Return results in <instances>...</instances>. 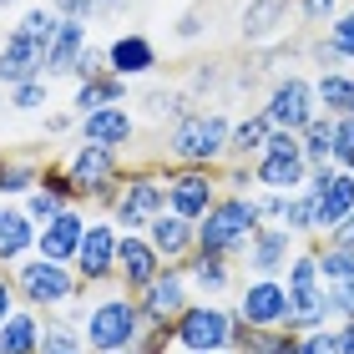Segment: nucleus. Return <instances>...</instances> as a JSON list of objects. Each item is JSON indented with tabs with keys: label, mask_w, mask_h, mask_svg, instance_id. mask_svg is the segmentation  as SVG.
<instances>
[{
	"label": "nucleus",
	"mask_w": 354,
	"mask_h": 354,
	"mask_svg": "<svg viewBox=\"0 0 354 354\" xmlns=\"http://www.w3.org/2000/svg\"><path fill=\"white\" fill-rule=\"evenodd\" d=\"M76 319H82V339L91 354H122L142 344V334H147V319H142V304L137 294H127V288H102L96 299H82V309H76Z\"/></svg>",
	"instance_id": "f257e3e1"
},
{
	"label": "nucleus",
	"mask_w": 354,
	"mask_h": 354,
	"mask_svg": "<svg viewBox=\"0 0 354 354\" xmlns=\"http://www.w3.org/2000/svg\"><path fill=\"white\" fill-rule=\"evenodd\" d=\"M228 142H233V117L228 111H198L187 106L183 117L167 127L162 152L177 167H223L228 162Z\"/></svg>",
	"instance_id": "f03ea898"
},
{
	"label": "nucleus",
	"mask_w": 354,
	"mask_h": 354,
	"mask_svg": "<svg viewBox=\"0 0 354 354\" xmlns=\"http://www.w3.org/2000/svg\"><path fill=\"white\" fill-rule=\"evenodd\" d=\"M259 228H263V213H259V203H253V192H228L223 187V198L207 207L203 223H198V248L223 253V259H243Z\"/></svg>",
	"instance_id": "7ed1b4c3"
},
{
	"label": "nucleus",
	"mask_w": 354,
	"mask_h": 354,
	"mask_svg": "<svg viewBox=\"0 0 354 354\" xmlns=\"http://www.w3.org/2000/svg\"><path fill=\"white\" fill-rule=\"evenodd\" d=\"M10 279H15L21 304L36 309V314H61L66 304L86 299V283H82V273H76V263H56V259H41V253L21 259L10 268Z\"/></svg>",
	"instance_id": "20e7f679"
},
{
	"label": "nucleus",
	"mask_w": 354,
	"mask_h": 354,
	"mask_svg": "<svg viewBox=\"0 0 354 354\" xmlns=\"http://www.w3.org/2000/svg\"><path fill=\"white\" fill-rule=\"evenodd\" d=\"M238 329H243V319L233 314V304L192 299L172 324V349L177 354H223V349H238Z\"/></svg>",
	"instance_id": "39448f33"
},
{
	"label": "nucleus",
	"mask_w": 354,
	"mask_h": 354,
	"mask_svg": "<svg viewBox=\"0 0 354 354\" xmlns=\"http://www.w3.org/2000/svg\"><path fill=\"white\" fill-rule=\"evenodd\" d=\"M61 167H66V177L76 183V198H82V207H111V198H117V187H122V152L117 147H102V142H82L76 137V147L61 157Z\"/></svg>",
	"instance_id": "423d86ee"
},
{
	"label": "nucleus",
	"mask_w": 354,
	"mask_h": 354,
	"mask_svg": "<svg viewBox=\"0 0 354 354\" xmlns=\"http://www.w3.org/2000/svg\"><path fill=\"white\" fill-rule=\"evenodd\" d=\"M157 213H167V177L157 167L127 172L122 187H117V198H111V207H106V218L117 223L122 233H147V223Z\"/></svg>",
	"instance_id": "0eeeda50"
},
{
	"label": "nucleus",
	"mask_w": 354,
	"mask_h": 354,
	"mask_svg": "<svg viewBox=\"0 0 354 354\" xmlns=\"http://www.w3.org/2000/svg\"><path fill=\"white\" fill-rule=\"evenodd\" d=\"M309 157H304V132H283V127H273L263 152L253 157V183L268 187V192H299L309 183ZM253 187V192H259Z\"/></svg>",
	"instance_id": "6e6552de"
},
{
	"label": "nucleus",
	"mask_w": 354,
	"mask_h": 354,
	"mask_svg": "<svg viewBox=\"0 0 354 354\" xmlns=\"http://www.w3.org/2000/svg\"><path fill=\"white\" fill-rule=\"evenodd\" d=\"M233 314L243 319L248 329H288V283L279 273H248L238 283Z\"/></svg>",
	"instance_id": "1a4fd4ad"
},
{
	"label": "nucleus",
	"mask_w": 354,
	"mask_h": 354,
	"mask_svg": "<svg viewBox=\"0 0 354 354\" xmlns=\"http://www.w3.org/2000/svg\"><path fill=\"white\" fill-rule=\"evenodd\" d=\"M263 117L273 127H283V132H304L314 117H319V96H314V76H304V71H283V76H273V86L263 96Z\"/></svg>",
	"instance_id": "9d476101"
},
{
	"label": "nucleus",
	"mask_w": 354,
	"mask_h": 354,
	"mask_svg": "<svg viewBox=\"0 0 354 354\" xmlns=\"http://www.w3.org/2000/svg\"><path fill=\"white\" fill-rule=\"evenodd\" d=\"M167 177V207L192 223H203V213L223 198V167H162Z\"/></svg>",
	"instance_id": "9b49d317"
},
{
	"label": "nucleus",
	"mask_w": 354,
	"mask_h": 354,
	"mask_svg": "<svg viewBox=\"0 0 354 354\" xmlns=\"http://www.w3.org/2000/svg\"><path fill=\"white\" fill-rule=\"evenodd\" d=\"M117 243H122V228L106 213L86 223V238H82V248H76V273H82L86 288H111L117 283Z\"/></svg>",
	"instance_id": "f8f14e48"
},
{
	"label": "nucleus",
	"mask_w": 354,
	"mask_h": 354,
	"mask_svg": "<svg viewBox=\"0 0 354 354\" xmlns=\"http://www.w3.org/2000/svg\"><path fill=\"white\" fill-rule=\"evenodd\" d=\"M137 304H142L147 329H172L177 314L192 304V279H187V268H183V263H167V268L137 294Z\"/></svg>",
	"instance_id": "ddd939ff"
},
{
	"label": "nucleus",
	"mask_w": 354,
	"mask_h": 354,
	"mask_svg": "<svg viewBox=\"0 0 354 354\" xmlns=\"http://www.w3.org/2000/svg\"><path fill=\"white\" fill-rule=\"evenodd\" d=\"M309 192L319 207V238H329L354 213V172L349 167H319L309 172Z\"/></svg>",
	"instance_id": "4468645a"
},
{
	"label": "nucleus",
	"mask_w": 354,
	"mask_h": 354,
	"mask_svg": "<svg viewBox=\"0 0 354 354\" xmlns=\"http://www.w3.org/2000/svg\"><path fill=\"white\" fill-rule=\"evenodd\" d=\"M299 243H304V238L288 228V223H263V228L253 233L248 253L238 259V268H248V273H279V279H283V268L299 253Z\"/></svg>",
	"instance_id": "2eb2a0df"
},
{
	"label": "nucleus",
	"mask_w": 354,
	"mask_h": 354,
	"mask_svg": "<svg viewBox=\"0 0 354 354\" xmlns=\"http://www.w3.org/2000/svg\"><path fill=\"white\" fill-rule=\"evenodd\" d=\"M162 268H167V259L152 248L147 233H122V243H117V288L142 294V288H147Z\"/></svg>",
	"instance_id": "dca6fc26"
},
{
	"label": "nucleus",
	"mask_w": 354,
	"mask_h": 354,
	"mask_svg": "<svg viewBox=\"0 0 354 354\" xmlns=\"http://www.w3.org/2000/svg\"><path fill=\"white\" fill-rule=\"evenodd\" d=\"M76 137L127 152V147H132V137H137V111L127 106V102H117V106H96V111H86V117H76Z\"/></svg>",
	"instance_id": "f3484780"
},
{
	"label": "nucleus",
	"mask_w": 354,
	"mask_h": 354,
	"mask_svg": "<svg viewBox=\"0 0 354 354\" xmlns=\"http://www.w3.org/2000/svg\"><path fill=\"white\" fill-rule=\"evenodd\" d=\"M30 76H46V46L10 26L6 36H0V86L10 91V86L30 82Z\"/></svg>",
	"instance_id": "a211bd4d"
},
{
	"label": "nucleus",
	"mask_w": 354,
	"mask_h": 354,
	"mask_svg": "<svg viewBox=\"0 0 354 354\" xmlns=\"http://www.w3.org/2000/svg\"><path fill=\"white\" fill-rule=\"evenodd\" d=\"M106 66L127 82H137V76H152L162 66V56H157V41L147 30H122V36L106 41Z\"/></svg>",
	"instance_id": "6ab92c4d"
},
{
	"label": "nucleus",
	"mask_w": 354,
	"mask_h": 354,
	"mask_svg": "<svg viewBox=\"0 0 354 354\" xmlns=\"http://www.w3.org/2000/svg\"><path fill=\"white\" fill-rule=\"evenodd\" d=\"M86 207L76 203L66 207V213H56L51 223H41V238H36V253L41 259H56V263H76V248H82L86 238Z\"/></svg>",
	"instance_id": "aec40b11"
},
{
	"label": "nucleus",
	"mask_w": 354,
	"mask_h": 354,
	"mask_svg": "<svg viewBox=\"0 0 354 354\" xmlns=\"http://www.w3.org/2000/svg\"><path fill=\"white\" fill-rule=\"evenodd\" d=\"M288 15H294L288 0H243L238 36H243L248 46H279L283 30H288Z\"/></svg>",
	"instance_id": "412c9836"
},
{
	"label": "nucleus",
	"mask_w": 354,
	"mask_h": 354,
	"mask_svg": "<svg viewBox=\"0 0 354 354\" xmlns=\"http://www.w3.org/2000/svg\"><path fill=\"white\" fill-rule=\"evenodd\" d=\"M147 238H152V248L162 253L167 263H187L192 253H198V223L183 218V213H172V207L147 223Z\"/></svg>",
	"instance_id": "4be33fe9"
},
{
	"label": "nucleus",
	"mask_w": 354,
	"mask_h": 354,
	"mask_svg": "<svg viewBox=\"0 0 354 354\" xmlns=\"http://www.w3.org/2000/svg\"><path fill=\"white\" fill-rule=\"evenodd\" d=\"M36 238H41V223L21 203H6V213H0V268H15L21 259H30Z\"/></svg>",
	"instance_id": "5701e85b"
},
{
	"label": "nucleus",
	"mask_w": 354,
	"mask_h": 354,
	"mask_svg": "<svg viewBox=\"0 0 354 354\" xmlns=\"http://www.w3.org/2000/svg\"><path fill=\"white\" fill-rule=\"evenodd\" d=\"M183 268L192 279V294H203V299H223V294L238 288V259H223V253H203L198 248Z\"/></svg>",
	"instance_id": "b1692460"
},
{
	"label": "nucleus",
	"mask_w": 354,
	"mask_h": 354,
	"mask_svg": "<svg viewBox=\"0 0 354 354\" xmlns=\"http://www.w3.org/2000/svg\"><path fill=\"white\" fill-rule=\"evenodd\" d=\"M41 172H46V157L36 152H0V203H15L30 187H41Z\"/></svg>",
	"instance_id": "393cba45"
},
{
	"label": "nucleus",
	"mask_w": 354,
	"mask_h": 354,
	"mask_svg": "<svg viewBox=\"0 0 354 354\" xmlns=\"http://www.w3.org/2000/svg\"><path fill=\"white\" fill-rule=\"evenodd\" d=\"M86 21H66L61 15V30L51 36V46H46V76H71L76 61L86 56Z\"/></svg>",
	"instance_id": "a878e982"
},
{
	"label": "nucleus",
	"mask_w": 354,
	"mask_h": 354,
	"mask_svg": "<svg viewBox=\"0 0 354 354\" xmlns=\"http://www.w3.org/2000/svg\"><path fill=\"white\" fill-rule=\"evenodd\" d=\"M41 339H46V314L26 309V304L0 324V354H41Z\"/></svg>",
	"instance_id": "bb28decb"
},
{
	"label": "nucleus",
	"mask_w": 354,
	"mask_h": 354,
	"mask_svg": "<svg viewBox=\"0 0 354 354\" xmlns=\"http://www.w3.org/2000/svg\"><path fill=\"white\" fill-rule=\"evenodd\" d=\"M268 132H273V122L263 117L259 106H253V111H243V117L233 122V142H228V162H253V157L263 152V142H268Z\"/></svg>",
	"instance_id": "cd10ccee"
},
{
	"label": "nucleus",
	"mask_w": 354,
	"mask_h": 354,
	"mask_svg": "<svg viewBox=\"0 0 354 354\" xmlns=\"http://www.w3.org/2000/svg\"><path fill=\"white\" fill-rule=\"evenodd\" d=\"M127 102V76L106 71V76H91V82H76V96H71V111L76 117H86L96 106H117Z\"/></svg>",
	"instance_id": "c85d7f7f"
},
{
	"label": "nucleus",
	"mask_w": 354,
	"mask_h": 354,
	"mask_svg": "<svg viewBox=\"0 0 354 354\" xmlns=\"http://www.w3.org/2000/svg\"><path fill=\"white\" fill-rule=\"evenodd\" d=\"M41 354H91V349H86V339H82V319H76V309L46 314V339H41Z\"/></svg>",
	"instance_id": "c756f323"
},
{
	"label": "nucleus",
	"mask_w": 354,
	"mask_h": 354,
	"mask_svg": "<svg viewBox=\"0 0 354 354\" xmlns=\"http://www.w3.org/2000/svg\"><path fill=\"white\" fill-rule=\"evenodd\" d=\"M314 96H319V111L349 117L354 111V71H319L314 76Z\"/></svg>",
	"instance_id": "7c9ffc66"
},
{
	"label": "nucleus",
	"mask_w": 354,
	"mask_h": 354,
	"mask_svg": "<svg viewBox=\"0 0 354 354\" xmlns=\"http://www.w3.org/2000/svg\"><path fill=\"white\" fill-rule=\"evenodd\" d=\"M304 157H309V167H339L334 162V117L329 111H319V117L304 127Z\"/></svg>",
	"instance_id": "2f4dec72"
},
{
	"label": "nucleus",
	"mask_w": 354,
	"mask_h": 354,
	"mask_svg": "<svg viewBox=\"0 0 354 354\" xmlns=\"http://www.w3.org/2000/svg\"><path fill=\"white\" fill-rule=\"evenodd\" d=\"M294 329H238V354H294Z\"/></svg>",
	"instance_id": "473e14b6"
},
{
	"label": "nucleus",
	"mask_w": 354,
	"mask_h": 354,
	"mask_svg": "<svg viewBox=\"0 0 354 354\" xmlns=\"http://www.w3.org/2000/svg\"><path fill=\"white\" fill-rule=\"evenodd\" d=\"M283 223L294 228L304 243L309 238H319V207H314V192H309V183H304L299 192H288V207H283Z\"/></svg>",
	"instance_id": "72a5a7b5"
},
{
	"label": "nucleus",
	"mask_w": 354,
	"mask_h": 354,
	"mask_svg": "<svg viewBox=\"0 0 354 354\" xmlns=\"http://www.w3.org/2000/svg\"><path fill=\"white\" fill-rule=\"evenodd\" d=\"M6 106L10 111H46L51 106V76H30V82H21V86H10L6 91Z\"/></svg>",
	"instance_id": "f704fd0d"
},
{
	"label": "nucleus",
	"mask_w": 354,
	"mask_h": 354,
	"mask_svg": "<svg viewBox=\"0 0 354 354\" xmlns=\"http://www.w3.org/2000/svg\"><path fill=\"white\" fill-rule=\"evenodd\" d=\"M127 6H137V0H51V10L66 21H102V15H117Z\"/></svg>",
	"instance_id": "c9c22d12"
},
{
	"label": "nucleus",
	"mask_w": 354,
	"mask_h": 354,
	"mask_svg": "<svg viewBox=\"0 0 354 354\" xmlns=\"http://www.w3.org/2000/svg\"><path fill=\"white\" fill-rule=\"evenodd\" d=\"M183 111H187V96L183 91H162V86H157V91L142 96V117H152V122H177Z\"/></svg>",
	"instance_id": "e433bc0d"
},
{
	"label": "nucleus",
	"mask_w": 354,
	"mask_h": 354,
	"mask_svg": "<svg viewBox=\"0 0 354 354\" xmlns=\"http://www.w3.org/2000/svg\"><path fill=\"white\" fill-rule=\"evenodd\" d=\"M319 36H324V41L334 46V51L344 56V66H354V6H344V10L334 15V21H329L324 30H319Z\"/></svg>",
	"instance_id": "4c0bfd02"
},
{
	"label": "nucleus",
	"mask_w": 354,
	"mask_h": 354,
	"mask_svg": "<svg viewBox=\"0 0 354 354\" xmlns=\"http://www.w3.org/2000/svg\"><path fill=\"white\" fill-rule=\"evenodd\" d=\"M21 207H26V213L30 218H36V223H51L56 213H66V207H76V203H66V198H61V192H51V187H30L26 192V198H21Z\"/></svg>",
	"instance_id": "58836bf2"
},
{
	"label": "nucleus",
	"mask_w": 354,
	"mask_h": 354,
	"mask_svg": "<svg viewBox=\"0 0 354 354\" xmlns=\"http://www.w3.org/2000/svg\"><path fill=\"white\" fill-rule=\"evenodd\" d=\"M288 6H294V21H299V26H319V30H324L334 15L344 10L339 0H288Z\"/></svg>",
	"instance_id": "ea45409f"
},
{
	"label": "nucleus",
	"mask_w": 354,
	"mask_h": 354,
	"mask_svg": "<svg viewBox=\"0 0 354 354\" xmlns=\"http://www.w3.org/2000/svg\"><path fill=\"white\" fill-rule=\"evenodd\" d=\"M294 354H339V334H334V324L299 334V339H294Z\"/></svg>",
	"instance_id": "a19ab883"
},
{
	"label": "nucleus",
	"mask_w": 354,
	"mask_h": 354,
	"mask_svg": "<svg viewBox=\"0 0 354 354\" xmlns=\"http://www.w3.org/2000/svg\"><path fill=\"white\" fill-rule=\"evenodd\" d=\"M334 162H354V117H334Z\"/></svg>",
	"instance_id": "79ce46f5"
},
{
	"label": "nucleus",
	"mask_w": 354,
	"mask_h": 354,
	"mask_svg": "<svg viewBox=\"0 0 354 354\" xmlns=\"http://www.w3.org/2000/svg\"><path fill=\"white\" fill-rule=\"evenodd\" d=\"M106 71H111V66H106V46H102V51H96V46H86V56L76 61L71 76H76V82H91V76H106Z\"/></svg>",
	"instance_id": "37998d69"
},
{
	"label": "nucleus",
	"mask_w": 354,
	"mask_h": 354,
	"mask_svg": "<svg viewBox=\"0 0 354 354\" xmlns=\"http://www.w3.org/2000/svg\"><path fill=\"white\" fill-rule=\"evenodd\" d=\"M253 203H259V213H263V223H283L288 192H268V187H259V192H253Z\"/></svg>",
	"instance_id": "c03bdc74"
},
{
	"label": "nucleus",
	"mask_w": 354,
	"mask_h": 354,
	"mask_svg": "<svg viewBox=\"0 0 354 354\" xmlns=\"http://www.w3.org/2000/svg\"><path fill=\"white\" fill-rule=\"evenodd\" d=\"M21 309V294H15V279H10V268H0V324Z\"/></svg>",
	"instance_id": "a18cd8bd"
},
{
	"label": "nucleus",
	"mask_w": 354,
	"mask_h": 354,
	"mask_svg": "<svg viewBox=\"0 0 354 354\" xmlns=\"http://www.w3.org/2000/svg\"><path fill=\"white\" fill-rule=\"evenodd\" d=\"M203 30H207V21H203V15H198V10H187V15H177V26H172V36H177V41H198V36H203Z\"/></svg>",
	"instance_id": "49530a36"
},
{
	"label": "nucleus",
	"mask_w": 354,
	"mask_h": 354,
	"mask_svg": "<svg viewBox=\"0 0 354 354\" xmlns=\"http://www.w3.org/2000/svg\"><path fill=\"white\" fill-rule=\"evenodd\" d=\"M76 127V111H46V137H61Z\"/></svg>",
	"instance_id": "de8ad7c7"
},
{
	"label": "nucleus",
	"mask_w": 354,
	"mask_h": 354,
	"mask_svg": "<svg viewBox=\"0 0 354 354\" xmlns=\"http://www.w3.org/2000/svg\"><path fill=\"white\" fill-rule=\"evenodd\" d=\"M334 334H339V354H354V319H334Z\"/></svg>",
	"instance_id": "09e8293b"
},
{
	"label": "nucleus",
	"mask_w": 354,
	"mask_h": 354,
	"mask_svg": "<svg viewBox=\"0 0 354 354\" xmlns=\"http://www.w3.org/2000/svg\"><path fill=\"white\" fill-rule=\"evenodd\" d=\"M329 238H334V243H354V213H349V218H344V223H339V228H334Z\"/></svg>",
	"instance_id": "8fccbe9b"
},
{
	"label": "nucleus",
	"mask_w": 354,
	"mask_h": 354,
	"mask_svg": "<svg viewBox=\"0 0 354 354\" xmlns=\"http://www.w3.org/2000/svg\"><path fill=\"white\" fill-rule=\"evenodd\" d=\"M10 6H21V0H0V10H10Z\"/></svg>",
	"instance_id": "3c124183"
},
{
	"label": "nucleus",
	"mask_w": 354,
	"mask_h": 354,
	"mask_svg": "<svg viewBox=\"0 0 354 354\" xmlns=\"http://www.w3.org/2000/svg\"><path fill=\"white\" fill-rule=\"evenodd\" d=\"M0 102H6V86H0Z\"/></svg>",
	"instance_id": "603ef678"
},
{
	"label": "nucleus",
	"mask_w": 354,
	"mask_h": 354,
	"mask_svg": "<svg viewBox=\"0 0 354 354\" xmlns=\"http://www.w3.org/2000/svg\"><path fill=\"white\" fill-rule=\"evenodd\" d=\"M223 354H238V349H223Z\"/></svg>",
	"instance_id": "864d4df0"
},
{
	"label": "nucleus",
	"mask_w": 354,
	"mask_h": 354,
	"mask_svg": "<svg viewBox=\"0 0 354 354\" xmlns=\"http://www.w3.org/2000/svg\"><path fill=\"white\" fill-rule=\"evenodd\" d=\"M0 213H6V203H0Z\"/></svg>",
	"instance_id": "5fc2aeb1"
},
{
	"label": "nucleus",
	"mask_w": 354,
	"mask_h": 354,
	"mask_svg": "<svg viewBox=\"0 0 354 354\" xmlns=\"http://www.w3.org/2000/svg\"><path fill=\"white\" fill-rule=\"evenodd\" d=\"M349 172H354V162H349Z\"/></svg>",
	"instance_id": "6e6d98bb"
},
{
	"label": "nucleus",
	"mask_w": 354,
	"mask_h": 354,
	"mask_svg": "<svg viewBox=\"0 0 354 354\" xmlns=\"http://www.w3.org/2000/svg\"><path fill=\"white\" fill-rule=\"evenodd\" d=\"M349 117H354V111H349Z\"/></svg>",
	"instance_id": "4d7b16f0"
}]
</instances>
